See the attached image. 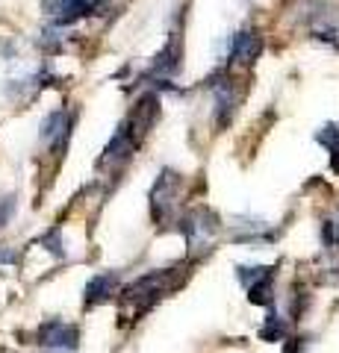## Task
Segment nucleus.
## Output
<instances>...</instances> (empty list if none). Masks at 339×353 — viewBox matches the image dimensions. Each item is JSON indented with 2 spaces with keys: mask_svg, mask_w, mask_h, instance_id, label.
Segmentation results:
<instances>
[{
  "mask_svg": "<svg viewBox=\"0 0 339 353\" xmlns=\"http://www.w3.org/2000/svg\"><path fill=\"white\" fill-rule=\"evenodd\" d=\"M180 230L186 236V245L192 250H206L218 233V221L210 209H195V212H189L180 221Z\"/></svg>",
  "mask_w": 339,
  "mask_h": 353,
  "instance_id": "obj_1",
  "label": "nucleus"
},
{
  "mask_svg": "<svg viewBox=\"0 0 339 353\" xmlns=\"http://www.w3.org/2000/svg\"><path fill=\"white\" fill-rule=\"evenodd\" d=\"M177 189H180V176L174 171H162L157 176V185L151 192V206H154V218L159 221H168L177 212Z\"/></svg>",
  "mask_w": 339,
  "mask_h": 353,
  "instance_id": "obj_2",
  "label": "nucleus"
},
{
  "mask_svg": "<svg viewBox=\"0 0 339 353\" xmlns=\"http://www.w3.org/2000/svg\"><path fill=\"white\" fill-rule=\"evenodd\" d=\"M39 345L41 347H50V350H77V341L80 333L74 324H65V321H48L39 327Z\"/></svg>",
  "mask_w": 339,
  "mask_h": 353,
  "instance_id": "obj_3",
  "label": "nucleus"
},
{
  "mask_svg": "<svg viewBox=\"0 0 339 353\" xmlns=\"http://www.w3.org/2000/svg\"><path fill=\"white\" fill-rule=\"evenodd\" d=\"M157 112H159V101H157V94H145V97H142V101L133 106V112H130V124H127L124 130L136 139V145H139V139L151 130V124H154Z\"/></svg>",
  "mask_w": 339,
  "mask_h": 353,
  "instance_id": "obj_4",
  "label": "nucleus"
},
{
  "mask_svg": "<svg viewBox=\"0 0 339 353\" xmlns=\"http://www.w3.org/2000/svg\"><path fill=\"white\" fill-rule=\"evenodd\" d=\"M48 12L53 18V24H74L92 12V0H50Z\"/></svg>",
  "mask_w": 339,
  "mask_h": 353,
  "instance_id": "obj_5",
  "label": "nucleus"
},
{
  "mask_svg": "<svg viewBox=\"0 0 339 353\" xmlns=\"http://www.w3.org/2000/svg\"><path fill=\"white\" fill-rule=\"evenodd\" d=\"M68 132H71V115L65 112V109L50 112L45 118V124H41V139H45L50 148H62L65 139H68Z\"/></svg>",
  "mask_w": 339,
  "mask_h": 353,
  "instance_id": "obj_6",
  "label": "nucleus"
},
{
  "mask_svg": "<svg viewBox=\"0 0 339 353\" xmlns=\"http://www.w3.org/2000/svg\"><path fill=\"white\" fill-rule=\"evenodd\" d=\"M118 289V274H97V277L89 280L86 285V306H97V303H106L109 297L115 294Z\"/></svg>",
  "mask_w": 339,
  "mask_h": 353,
  "instance_id": "obj_7",
  "label": "nucleus"
},
{
  "mask_svg": "<svg viewBox=\"0 0 339 353\" xmlns=\"http://www.w3.org/2000/svg\"><path fill=\"white\" fill-rule=\"evenodd\" d=\"M262 50V39L254 30H242L239 36H233V57L239 62H254Z\"/></svg>",
  "mask_w": 339,
  "mask_h": 353,
  "instance_id": "obj_8",
  "label": "nucleus"
},
{
  "mask_svg": "<svg viewBox=\"0 0 339 353\" xmlns=\"http://www.w3.org/2000/svg\"><path fill=\"white\" fill-rule=\"evenodd\" d=\"M236 103H239V92L233 88V83H222L215 85V106H218V124H227L236 112Z\"/></svg>",
  "mask_w": 339,
  "mask_h": 353,
  "instance_id": "obj_9",
  "label": "nucleus"
},
{
  "mask_svg": "<svg viewBox=\"0 0 339 353\" xmlns=\"http://www.w3.org/2000/svg\"><path fill=\"white\" fill-rule=\"evenodd\" d=\"M177 68H180V48H177V39H171L154 62V74H174Z\"/></svg>",
  "mask_w": 339,
  "mask_h": 353,
  "instance_id": "obj_10",
  "label": "nucleus"
},
{
  "mask_svg": "<svg viewBox=\"0 0 339 353\" xmlns=\"http://www.w3.org/2000/svg\"><path fill=\"white\" fill-rule=\"evenodd\" d=\"M283 336H287V324H283L280 315L271 312V315L266 318V324H262V330H260V339H262V341H280Z\"/></svg>",
  "mask_w": 339,
  "mask_h": 353,
  "instance_id": "obj_11",
  "label": "nucleus"
},
{
  "mask_svg": "<svg viewBox=\"0 0 339 353\" xmlns=\"http://www.w3.org/2000/svg\"><path fill=\"white\" fill-rule=\"evenodd\" d=\"M266 277H275V268H266V265H254V268H239V280L245 283V289L248 285H254L260 280H266Z\"/></svg>",
  "mask_w": 339,
  "mask_h": 353,
  "instance_id": "obj_12",
  "label": "nucleus"
},
{
  "mask_svg": "<svg viewBox=\"0 0 339 353\" xmlns=\"http://www.w3.org/2000/svg\"><path fill=\"white\" fill-rule=\"evenodd\" d=\"M322 239H325V245H327V248H339V212H336L333 218H327V221H325Z\"/></svg>",
  "mask_w": 339,
  "mask_h": 353,
  "instance_id": "obj_13",
  "label": "nucleus"
},
{
  "mask_svg": "<svg viewBox=\"0 0 339 353\" xmlns=\"http://www.w3.org/2000/svg\"><path fill=\"white\" fill-rule=\"evenodd\" d=\"M12 215H15V197H12V194H9V197H0V227H6Z\"/></svg>",
  "mask_w": 339,
  "mask_h": 353,
  "instance_id": "obj_14",
  "label": "nucleus"
},
{
  "mask_svg": "<svg viewBox=\"0 0 339 353\" xmlns=\"http://www.w3.org/2000/svg\"><path fill=\"white\" fill-rule=\"evenodd\" d=\"M45 245H50V250L57 253V256H65V248L59 245V233H50V236L45 239Z\"/></svg>",
  "mask_w": 339,
  "mask_h": 353,
  "instance_id": "obj_15",
  "label": "nucleus"
},
{
  "mask_svg": "<svg viewBox=\"0 0 339 353\" xmlns=\"http://www.w3.org/2000/svg\"><path fill=\"white\" fill-rule=\"evenodd\" d=\"M18 259V253L12 248H3L0 245V265H9V262H15Z\"/></svg>",
  "mask_w": 339,
  "mask_h": 353,
  "instance_id": "obj_16",
  "label": "nucleus"
}]
</instances>
